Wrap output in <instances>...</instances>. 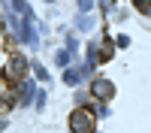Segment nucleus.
<instances>
[{
	"label": "nucleus",
	"instance_id": "1",
	"mask_svg": "<svg viewBox=\"0 0 151 133\" xmlns=\"http://www.w3.org/2000/svg\"><path fill=\"white\" fill-rule=\"evenodd\" d=\"M27 58L24 55H9V60H6V67H3V76L9 79V82H15V85H21V79H24V73H27Z\"/></svg>",
	"mask_w": 151,
	"mask_h": 133
},
{
	"label": "nucleus",
	"instance_id": "2",
	"mask_svg": "<svg viewBox=\"0 0 151 133\" xmlns=\"http://www.w3.org/2000/svg\"><path fill=\"white\" fill-rule=\"evenodd\" d=\"M70 130L73 133H94V115L88 109H76L70 115Z\"/></svg>",
	"mask_w": 151,
	"mask_h": 133
},
{
	"label": "nucleus",
	"instance_id": "3",
	"mask_svg": "<svg viewBox=\"0 0 151 133\" xmlns=\"http://www.w3.org/2000/svg\"><path fill=\"white\" fill-rule=\"evenodd\" d=\"M91 94L97 97V100H109V97L115 94V88H112V82H109V79H94V85H91Z\"/></svg>",
	"mask_w": 151,
	"mask_h": 133
},
{
	"label": "nucleus",
	"instance_id": "4",
	"mask_svg": "<svg viewBox=\"0 0 151 133\" xmlns=\"http://www.w3.org/2000/svg\"><path fill=\"white\" fill-rule=\"evenodd\" d=\"M33 100V82H21V91H18V103L27 106Z\"/></svg>",
	"mask_w": 151,
	"mask_h": 133
},
{
	"label": "nucleus",
	"instance_id": "5",
	"mask_svg": "<svg viewBox=\"0 0 151 133\" xmlns=\"http://www.w3.org/2000/svg\"><path fill=\"white\" fill-rule=\"evenodd\" d=\"M12 100H15V91L6 82H0V103H12Z\"/></svg>",
	"mask_w": 151,
	"mask_h": 133
},
{
	"label": "nucleus",
	"instance_id": "6",
	"mask_svg": "<svg viewBox=\"0 0 151 133\" xmlns=\"http://www.w3.org/2000/svg\"><path fill=\"white\" fill-rule=\"evenodd\" d=\"M112 52H115V42H112V40H103V45H100V55H103V60H109Z\"/></svg>",
	"mask_w": 151,
	"mask_h": 133
},
{
	"label": "nucleus",
	"instance_id": "7",
	"mask_svg": "<svg viewBox=\"0 0 151 133\" xmlns=\"http://www.w3.org/2000/svg\"><path fill=\"white\" fill-rule=\"evenodd\" d=\"M55 60H58L60 67H67V64H70V52H67V48H64V52H58V58H55Z\"/></svg>",
	"mask_w": 151,
	"mask_h": 133
},
{
	"label": "nucleus",
	"instance_id": "8",
	"mask_svg": "<svg viewBox=\"0 0 151 133\" xmlns=\"http://www.w3.org/2000/svg\"><path fill=\"white\" fill-rule=\"evenodd\" d=\"M33 73H36V76H40L42 82H48V73H45V67H40V64H33Z\"/></svg>",
	"mask_w": 151,
	"mask_h": 133
},
{
	"label": "nucleus",
	"instance_id": "9",
	"mask_svg": "<svg viewBox=\"0 0 151 133\" xmlns=\"http://www.w3.org/2000/svg\"><path fill=\"white\" fill-rule=\"evenodd\" d=\"M79 27H82V30H91V27H94V21H91V18H82V15H79Z\"/></svg>",
	"mask_w": 151,
	"mask_h": 133
},
{
	"label": "nucleus",
	"instance_id": "10",
	"mask_svg": "<svg viewBox=\"0 0 151 133\" xmlns=\"http://www.w3.org/2000/svg\"><path fill=\"white\" fill-rule=\"evenodd\" d=\"M33 100H36V109H42V103H45V94H42V91H36V97H33Z\"/></svg>",
	"mask_w": 151,
	"mask_h": 133
}]
</instances>
